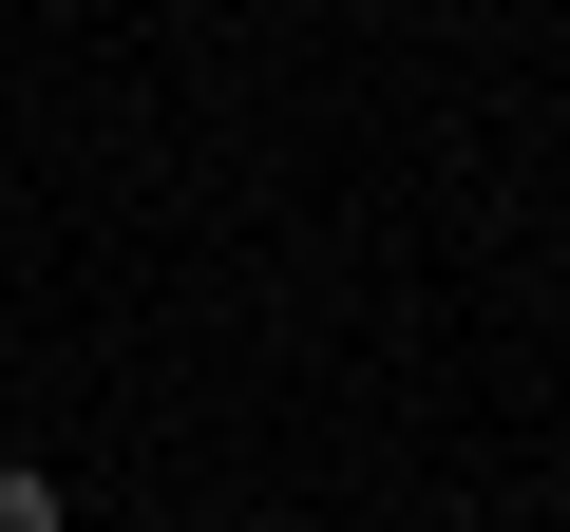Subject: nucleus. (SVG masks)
<instances>
[{
	"label": "nucleus",
	"instance_id": "nucleus-1",
	"mask_svg": "<svg viewBox=\"0 0 570 532\" xmlns=\"http://www.w3.org/2000/svg\"><path fill=\"white\" fill-rule=\"evenodd\" d=\"M0 532H77V494H58L39 456H0Z\"/></svg>",
	"mask_w": 570,
	"mask_h": 532
}]
</instances>
